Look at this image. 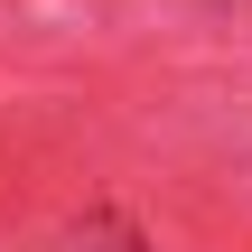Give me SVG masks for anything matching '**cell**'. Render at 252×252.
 Segmentation results:
<instances>
[{
	"mask_svg": "<svg viewBox=\"0 0 252 252\" xmlns=\"http://www.w3.org/2000/svg\"><path fill=\"white\" fill-rule=\"evenodd\" d=\"M56 252H150V243H140V224H122V215H84Z\"/></svg>",
	"mask_w": 252,
	"mask_h": 252,
	"instance_id": "obj_1",
	"label": "cell"
}]
</instances>
